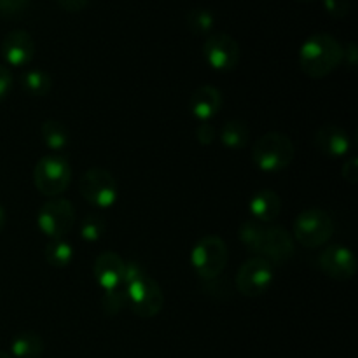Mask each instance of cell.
I'll return each mask as SVG.
<instances>
[{"label": "cell", "instance_id": "603a6c76", "mask_svg": "<svg viewBox=\"0 0 358 358\" xmlns=\"http://www.w3.org/2000/svg\"><path fill=\"white\" fill-rule=\"evenodd\" d=\"M266 226L268 224H261L257 220L250 219L247 222H243L240 226V240L245 247L248 248L250 252L254 254H259L262 247V240H264V234H266Z\"/></svg>", "mask_w": 358, "mask_h": 358}, {"label": "cell", "instance_id": "83f0119b", "mask_svg": "<svg viewBox=\"0 0 358 358\" xmlns=\"http://www.w3.org/2000/svg\"><path fill=\"white\" fill-rule=\"evenodd\" d=\"M31 0H0V16L14 17L30 7Z\"/></svg>", "mask_w": 358, "mask_h": 358}, {"label": "cell", "instance_id": "7c38bea8", "mask_svg": "<svg viewBox=\"0 0 358 358\" xmlns=\"http://www.w3.org/2000/svg\"><path fill=\"white\" fill-rule=\"evenodd\" d=\"M296 252L294 238L280 226H266L264 240H262L259 257L266 259L269 264H283Z\"/></svg>", "mask_w": 358, "mask_h": 358}, {"label": "cell", "instance_id": "f546056e", "mask_svg": "<svg viewBox=\"0 0 358 358\" xmlns=\"http://www.w3.org/2000/svg\"><path fill=\"white\" fill-rule=\"evenodd\" d=\"M215 135H217V128L212 124V121L199 122L198 129H196V138H198V142L201 143V145H210V143L215 140Z\"/></svg>", "mask_w": 358, "mask_h": 358}, {"label": "cell", "instance_id": "cb8c5ba5", "mask_svg": "<svg viewBox=\"0 0 358 358\" xmlns=\"http://www.w3.org/2000/svg\"><path fill=\"white\" fill-rule=\"evenodd\" d=\"M213 24H215V17L208 9L196 7V9L189 10L187 27L194 35H206L208 37L213 30Z\"/></svg>", "mask_w": 358, "mask_h": 358}, {"label": "cell", "instance_id": "484cf974", "mask_svg": "<svg viewBox=\"0 0 358 358\" xmlns=\"http://www.w3.org/2000/svg\"><path fill=\"white\" fill-rule=\"evenodd\" d=\"M105 233V220L98 215H87L80 222V236L84 241H98Z\"/></svg>", "mask_w": 358, "mask_h": 358}, {"label": "cell", "instance_id": "5b68a950", "mask_svg": "<svg viewBox=\"0 0 358 358\" xmlns=\"http://www.w3.org/2000/svg\"><path fill=\"white\" fill-rule=\"evenodd\" d=\"M334 233V224L325 210L308 208L294 222V238L306 248H317L327 243Z\"/></svg>", "mask_w": 358, "mask_h": 358}, {"label": "cell", "instance_id": "e0dca14e", "mask_svg": "<svg viewBox=\"0 0 358 358\" xmlns=\"http://www.w3.org/2000/svg\"><path fill=\"white\" fill-rule=\"evenodd\" d=\"M282 212V199L275 191L262 189L255 192L254 198L250 199V213L252 219L261 224H271L273 220L278 219Z\"/></svg>", "mask_w": 358, "mask_h": 358}, {"label": "cell", "instance_id": "2e32d148", "mask_svg": "<svg viewBox=\"0 0 358 358\" xmlns=\"http://www.w3.org/2000/svg\"><path fill=\"white\" fill-rule=\"evenodd\" d=\"M189 107L199 122H210L222 108V94L213 86H201L192 93Z\"/></svg>", "mask_w": 358, "mask_h": 358}, {"label": "cell", "instance_id": "3957f363", "mask_svg": "<svg viewBox=\"0 0 358 358\" xmlns=\"http://www.w3.org/2000/svg\"><path fill=\"white\" fill-rule=\"evenodd\" d=\"M227 259H229L227 245L224 243L222 238L213 236V234L203 236L191 252L192 268L196 275L205 282H212L222 275Z\"/></svg>", "mask_w": 358, "mask_h": 358}, {"label": "cell", "instance_id": "f1b7e54d", "mask_svg": "<svg viewBox=\"0 0 358 358\" xmlns=\"http://www.w3.org/2000/svg\"><path fill=\"white\" fill-rule=\"evenodd\" d=\"M322 3H324L325 13L336 20H341L350 13V0H322Z\"/></svg>", "mask_w": 358, "mask_h": 358}, {"label": "cell", "instance_id": "9c48e42d", "mask_svg": "<svg viewBox=\"0 0 358 358\" xmlns=\"http://www.w3.org/2000/svg\"><path fill=\"white\" fill-rule=\"evenodd\" d=\"M203 56L206 63L217 72H231L240 63V45L231 35L217 31L210 34L203 44Z\"/></svg>", "mask_w": 358, "mask_h": 358}, {"label": "cell", "instance_id": "7a4b0ae2", "mask_svg": "<svg viewBox=\"0 0 358 358\" xmlns=\"http://www.w3.org/2000/svg\"><path fill=\"white\" fill-rule=\"evenodd\" d=\"M294 143L287 135L278 131L266 133L264 136L254 143L252 149V159L255 166L268 173L282 171L292 163L294 159Z\"/></svg>", "mask_w": 358, "mask_h": 358}, {"label": "cell", "instance_id": "d6a6232c", "mask_svg": "<svg viewBox=\"0 0 358 358\" xmlns=\"http://www.w3.org/2000/svg\"><path fill=\"white\" fill-rule=\"evenodd\" d=\"M56 2L66 13H79V10L86 9L90 0H56Z\"/></svg>", "mask_w": 358, "mask_h": 358}, {"label": "cell", "instance_id": "8d00e7d4", "mask_svg": "<svg viewBox=\"0 0 358 358\" xmlns=\"http://www.w3.org/2000/svg\"><path fill=\"white\" fill-rule=\"evenodd\" d=\"M299 2H313V0H299Z\"/></svg>", "mask_w": 358, "mask_h": 358}, {"label": "cell", "instance_id": "1f68e13d", "mask_svg": "<svg viewBox=\"0 0 358 358\" xmlns=\"http://www.w3.org/2000/svg\"><path fill=\"white\" fill-rule=\"evenodd\" d=\"M343 178H345L346 182H350V184H355L358 180V159L357 157H350L348 161L345 163V166H343Z\"/></svg>", "mask_w": 358, "mask_h": 358}, {"label": "cell", "instance_id": "6da1fadb", "mask_svg": "<svg viewBox=\"0 0 358 358\" xmlns=\"http://www.w3.org/2000/svg\"><path fill=\"white\" fill-rule=\"evenodd\" d=\"M345 58L341 42L329 34H315L301 44L299 66L311 79H322L334 72Z\"/></svg>", "mask_w": 358, "mask_h": 358}, {"label": "cell", "instance_id": "e575fe53", "mask_svg": "<svg viewBox=\"0 0 358 358\" xmlns=\"http://www.w3.org/2000/svg\"><path fill=\"white\" fill-rule=\"evenodd\" d=\"M6 220H7V215H6V210L0 206V231L3 229V226H6Z\"/></svg>", "mask_w": 358, "mask_h": 358}, {"label": "cell", "instance_id": "4fadbf2b", "mask_svg": "<svg viewBox=\"0 0 358 358\" xmlns=\"http://www.w3.org/2000/svg\"><path fill=\"white\" fill-rule=\"evenodd\" d=\"M2 56L10 66H24L34 59L35 41L27 30H13L3 37Z\"/></svg>", "mask_w": 358, "mask_h": 358}, {"label": "cell", "instance_id": "4dcf8cb0", "mask_svg": "<svg viewBox=\"0 0 358 358\" xmlns=\"http://www.w3.org/2000/svg\"><path fill=\"white\" fill-rule=\"evenodd\" d=\"M13 87V73L7 66L0 65V101H3Z\"/></svg>", "mask_w": 358, "mask_h": 358}, {"label": "cell", "instance_id": "44dd1931", "mask_svg": "<svg viewBox=\"0 0 358 358\" xmlns=\"http://www.w3.org/2000/svg\"><path fill=\"white\" fill-rule=\"evenodd\" d=\"M21 87L27 91L30 96H45L52 87V79L44 70H28L21 76Z\"/></svg>", "mask_w": 358, "mask_h": 358}, {"label": "cell", "instance_id": "d6986e66", "mask_svg": "<svg viewBox=\"0 0 358 358\" xmlns=\"http://www.w3.org/2000/svg\"><path fill=\"white\" fill-rule=\"evenodd\" d=\"M248 126L245 124L240 119H233V121H227L226 124L220 128V142L227 147V149H243L248 142Z\"/></svg>", "mask_w": 358, "mask_h": 358}, {"label": "cell", "instance_id": "9a60e30c", "mask_svg": "<svg viewBox=\"0 0 358 358\" xmlns=\"http://www.w3.org/2000/svg\"><path fill=\"white\" fill-rule=\"evenodd\" d=\"M94 278L98 285L103 290L115 289L122 283V275H124V261L114 252H103L96 257L93 266Z\"/></svg>", "mask_w": 358, "mask_h": 358}, {"label": "cell", "instance_id": "ac0fdd59", "mask_svg": "<svg viewBox=\"0 0 358 358\" xmlns=\"http://www.w3.org/2000/svg\"><path fill=\"white\" fill-rule=\"evenodd\" d=\"M44 352V341L35 332H21L10 341L13 358H38Z\"/></svg>", "mask_w": 358, "mask_h": 358}, {"label": "cell", "instance_id": "ffe728a7", "mask_svg": "<svg viewBox=\"0 0 358 358\" xmlns=\"http://www.w3.org/2000/svg\"><path fill=\"white\" fill-rule=\"evenodd\" d=\"M42 140H44L45 147L55 152H59V150L65 149L70 142V135H69V129L65 128V124L59 121H45L42 124Z\"/></svg>", "mask_w": 358, "mask_h": 358}, {"label": "cell", "instance_id": "8fae6325", "mask_svg": "<svg viewBox=\"0 0 358 358\" xmlns=\"http://www.w3.org/2000/svg\"><path fill=\"white\" fill-rule=\"evenodd\" d=\"M318 266L322 271L332 280L346 282L353 278L357 273V259L348 247L343 245H331L324 248L318 255Z\"/></svg>", "mask_w": 358, "mask_h": 358}, {"label": "cell", "instance_id": "4316f807", "mask_svg": "<svg viewBox=\"0 0 358 358\" xmlns=\"http://www.w3.org/2000/svg\"><path fill=\"white\" fill-rule=\"evenodd\" d=\"M147 271L143 269L142 264L138 262H124V275H122V285L126 289L133 287L135 283L142 282L143 278H147Z\"/></svg>", "mask_w": 358, "mask_h": 358}, {"label": "cell", "instance_id": "8992f818", "mask_svg": "<svg viewBox=\"0 0 358 358\" xmlns=\"http://www.w3.org/2000/svg\"><path fill=\"white\" fill-rule=\"evenodd\" d=\"M79 189L83 198L96 208H110L117 201V182L114 175L103 168H90L80 177Z\"/></svg>", "mask_w": 358, "mask_h": 358}, {"label": "cell", "instance_id": "5bb4252c", "mask_svg": "<svg viewBox=\"0 0 358 358\" xmlns=\"http://www.w3.org/2000/svg\"><path fill=\"white\" fill-rule=\"evenodd\" d=\"M315 145L324 156L343 157L352 149V140L343 128L336 124H327L322 126L315 133Z\"/></svg>", "mask_w": 358, "mask_h": 358}, {"label": "cell", "instance_id": "52a82bcc", "mask_svg": "<svg viewBox=\"0 0 358 358\" xmlns=\"http://www.w3.org/2000/svg\"><path fill=\"white\" fill-rule=\"evenodd\" d=\"M76 224V210L69 199H51L38 210L37 226L49 240L65 238Z\"/></svg>", "mask_w": 358, "mask_h": 358}, {"label": "cell", "instance_id": "7402d4cb", "mask_svg": "<svg viewBox=\"0 0 358 358\" xmlns=\"http://www.w3.org/2000/svg\"><path fill=\"white\" fill-rule=\"evenodd\" d=\"M45 261L55 268H66L73 261V247L65 238L49 240L45 245Z\"/></svg>", "mask_w": 358, "mask_h": 358}, {"label": "cell", "instance_id": "ba28073f", "mask_svg": "<svg viewBox=\"0 0 358 358\" xmlns=\"http://www.w3.org/2000/svg\"><path fill=\"white\" fill-rule=\"evenodd\" d=\"M273 264L262 257L248 259L236 273V289L247 297H259L268 292L273 285Z\"/></svg>", "mask_w": 358, "mask_h": 358}, {"label": "cell", "instance_id": "d4e9b609", "mask_svg": "<svg viewBox=\"0 0 358 358\" xmlns=\"http://www.w3.org/2000/svg\"><path fill=\"white\" fill-rule=\"evenodd\" d=\"M126 306H128V290H126V287L122 283L119 287H115V289L105 290L103 296H101V308L110 317H115V315L121 313Z\"/></svg>", "mask_w": 358, "mask_h": 358}, {"label": "cell", "instance_id": "277c9868", "mask_svg": "<svg viewBox=\"0 0 358 358\" xmlns=\"http://www.w3.org/2000/svg\"><path fill=\"white\" fill-rule=\"evenodd\" d=\"M72 180V168L70 163L59 154H49L44 156L34 170L35 187L44 196H59Z\"/></svg>", "mask_w": 358, "mask_h": 358}, {"label": "cell", "instance_id": "d590c367", "mask_svg": "<svg viewBox=\"0 0 358 358\" xmlns=\"http://www.w3.org/2000/svg\"><path fill=\"white\" fill-rule=\"evenodd\" d=\"M0 358H13V357H10L7 352H2V350H0Z\"/></svg>", "mask_w": 358, "mask_h": 358}, {"label": "cell", "instance_id": "836d02e7", "mask_svg": "<svg viewBox=\"0 0 358 358\" xmlns=\"http://www.w3.org/2000/svg\"><path fill=\"white\" fill-rule=\"evenodd\" d=\"M343 51H345V58H343V59L348 58L350 59V66H355V63H357V48H355V44H353V42H350L346 48H343Z\"/></svg>", "mask_w": 358, "mask_h": 358}, {"label": "cell", "instance_id": "30bf717a", "mask_svg": "<svg viewBox=\"0 0 358 358\" xmlns=\"http://www.w3.org/2000/svg\"><path fill=\"white\" fill-rule=\"evenodd\" d=\"M128 290V306L140 318H152L161 311L164 304V296L161 287L150 276L135 283Z\"/></svg>", "mask_w": 358, "mask_h": 358}]
</instances>
